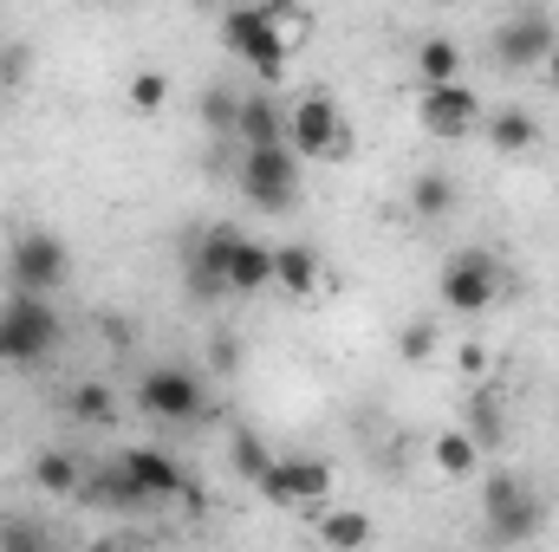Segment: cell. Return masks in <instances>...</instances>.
<instances>
[{"mask_svg":"<svg viewBox=\"0 0 559 552\" xmlns=\"http://www.w3.org/2000/svg\"><path fill=\"white\" fill-rule=\"evenodd\" d=\"M306 33H312V13L306 7H241V13H228L222 20V39H228V52H241L267 85L286 79V59L306 46Z\"/></svg>","mask_w":559,"mask_h":552,"instance_id":"1","label":"cell"},{"mask_svg":"<svg viewBox=\"0 0 559 552\" xmlns=\"http://www.w3.org/2000/svg\"><path fill=\"white\" fill-rule=\"evenodd\" d=\"M66 338V319L52 312V299H26L7 292L0 299V364L7 371H39Z\"/></svg>","mask_w":559,"mask_h":552,"instance_id":"2","label":"cell"},{"mask_svg":"<svg viewBox=\"0 0 559 552\" xmlns=\"http://www.w3.org/2000/svg\"><path fill=\"white\" fill-rule=\"evenodd\" d=\"M286 149L299 163H345L352 156V131L332 92H299L286 105Z\"/></svg>","mask_w":559,"mask_h":552,"instance_id":"3","label":"cell"},{"mask_svg":"<svg viewBox=\"0 0 559 552\" xmlns=\"http://www.w3.org/2000/svg\"><path fill=\"white\" fill-rule=\"evenodd\" d=\"M481 540L488 547H521V540H534L540 533V520H547V507H540V494L521 481V475H508V468H495L488 481H481Z\"/></svg>","mask_w":559,"mask_h":552,"instance_id":"4","label":"cell"},{"mask_svg":"<svg viewBox=\"0 0 559 552\" xmlns=\"http://www.w3.org/2000/svg\"><path fill=\"white\" fill-rule=\"evenodd\" d=\"M7 279H13V292H26V299H52V292L72 279L66 241H59L52 228H20L13 248H7Z\"/></svg>","mask_w":559,"mask_h":552,"instance_id":"5","label":"cell"},{"mask_svg":"<svg viewBox=\"0 0 559 552\" xmlns=\"http://www.w3.org/2000/svg\"><path fill=\"white\" fill-rule=\"evenodd\" d=\"M138 410L150 422H202L209 416V391H202V377L189 371V364H156V371H143L138 384Z\"/></svg>","mask_w":559,"mask_h":552,"instance_id":"6","label":"cell"},{"mask_svg":"<svg viewBox=\"0 0 559 552\" xmlns=\"http://www.w3.org/2000/svg\"><path fill=\"white\" fill-rule=\"evenodd\" d=\"M436 292H442V305L449 312H462V319H481L501 292H508V279H501V267L488 261V254H455L449 267H442V279H436Z\"/></svg>","mask_w":559,"mask_h":552,"instance_id":"7","label":"cell"},{"mask_svg":"<svg viewBox=\"0 0 559 552\" xmlns=\"http://www.w3.org/2000/svg\"><path fill=\"white\" fill-rule=\"evenodd\" d=\"M241 195L254 208H293L299 202V156L293 149H241V169H235Z\"/></svg>","mask_w":559,"mask_h":552,"instance_id":"8","label":"cell"},{"mask_svg":"<svg viewBox=\"0 0 559 552\" xmlns=\"http://www.w3.org/2000/svg\"><path fill=\"white\" fill-rule=\"evenodd\" d=\"M261 494L274 507H325L332 501V461H319V455H274V468L261 475Z\"/></svg>","mask_w":559,"mask_h":552,"instance_id":"9","label":"cell"},{"mask_svg":"<svg viewBox=\"0 0 559 552\" xmlns=\"http://www.w3.org/2000/svg\"><path fill=\"white\" fill-rule=\"evenodd\" d=\"M559 46V26L540 13V7H527V13H508L501 26H495V59L508 65V72H527V65H547V52Z\"/></svg>","mask_w":559,"mask_h":552,"instance_id":"10","label":"cell"},{"mask_svg":"<svg viewBox=\"0 0 559 552\" xmlns=\"http://www.w3.org/2000/svg\"><path fill=\"white\" fill-rule=\"evenodd\" d=\"M417 124L429 137H468V131L488 124V105H481L468 85H436V92L417 98Z\"/></svg>","mask_w":559,"mask_h":552,"instance_id":"11","label":"cell"},{"mask_svg":"<svg viewBox=\"0 0 559 552\" xmlns=\"http://www.w3.org/2000/svg\"><path fill=\"white\" fill-rule=\"evenodd\" d=\"M118 468L143 488V501H189V475H182V468H176V455H163V448L131 442V448L118 455Z\"/></svg>","mask_w":559,"mask_h":552,"instance_id":"12","label":"cell"},{"mask_svg":"<svg viewBox=\"0 0 559 552\" xmlns=\"http://www.w3.org/2000/svg\"><path fill=\"white\" fill-rule=\"evenodd\" d=\"M261 286H274V248L241 228L228 248V267H222V292H261Z\"/></svg>","mask_w":559,"mask_h":552,"instance_id":"13","label":"cell"},{"mask_svg":"<svg viewBox=\"0 0 559 552\" xmlns=\"http://www.w3.org/2000/svg\"><path fill=\"white\" fill-rule=\"evenodd\" d=\"M235 143H241V149H286V111H280L274 92H254V98H241Z\"/></svg>","mask_w":559,"mask_h":552,"instance_id":"14","label":"cell"},{"mask_svg":"<svg viewBox=\"0 0 559 552\" xmlns=\"http://www.w3.org/2000/svg\"><path fill=\"white\" fill-rule=\"evenodd\" d=\"M33 488L52 494V501H79L85 494V461L72 448H39L33 455Z\"/></svg>","mask_w":559,"mask_h":552,"instance_id":"15","label":"cell"},{"mask_svg":"<svg viewBox=\"0 0 559 552\" xmlns=\"http://www.w3.org/2000/svg\"><path fill=\"white\" fill-rule=\"evenodd\" d=\"M312 533H319L325 552H365V540H371V514H365V507H319Z\"/></svg>","mask_w":559,"mask_h":552,"instance_id":"16","label":"cell"},{"mask_svg":"<svg viewBox=\"0 0 559 552\" xmlns=\"http://www.w3.org/2000/svg\"><path fill=\"white\" fill-rule=\"evenodd\" d=\"M429 461H436L442 481H475V475H481V448H475L468 429H442V435L429 442Z\"/></svg>","mask_w":559,"mask_h":552,"instance_id":"17","label":"cell"},{"mask_svg":"<svg viewBox=\"0 0 559 552\" xmlns=\"http://www.w3.org/2000/svg\"><path fill=\"white\" fill-rule=\"evenodd\" d=\"M274 286L280 292H293V299H312V292H319V254H312L306 241L274 248Z\"/></svg>","mask_w":559,"mask_h":552,"instance_id":"18","label":"cell"},{"mask_svg":"<svg viewBox=\"0 0 559 552\" xmlns=\"http://www.w3.org/2000/svg\"><path fill=\"white\" fill-rule=\"evenodd\" d=\"M66 416L85 422V429H105V422H118V391L98 384V377H79V384L66 391Z\"/></svg>","mask_w":559,"mask_h":552,"instance_id":"19","label":"cell"},{"mask_svg":"<svg viewBox=\"0 0 559 552\" xmlns=\"http://www.w3.org/2000/svg\"><path fill=\"white\" fill-rule=\"evenodd\" d=\"M481 131H488V143H495L501 156H527V149L540 143V124H534L527 111H514V105H501V111H488V124H481Z\"/></svg>","mask_w":559,"mask_h":552,"instance_id":"20","label":"cell"},{"mask_svg":"<svg viewBox=\"0 0 559 552\" xmlns=\"http://www.w3.org/2000/svg\"><path fill=\"white\" fill-rule=\"evenodd\" d=\"M417 79H423V92H436V85H462V46L455 39H423L417 46Z\"/></svg>","mask_w":559,"mask_h":552,"instance_id":"21","label":"cell"},{"mask_svg":"<svg viewBox=\"0 0 559 552\" xmlns=\"http://www.w3.org/2000/svg\"><path fill=\"white\" fill-rule=\"evenodd\" d=\"M449 208H455V176L423 169L417 182H411V215H417V221H442Z\"/></svg>","mask_w":559,"mask_h":552,"instance_id":"22","label":"cell"},{"mask_svg":"<svg viewBox=\"0 0 559 552\" xmlns=\"http://www.w3.org/2000/svg\"><path fill=\"white\" fill-rule=\"evenodd\" d=\"M85 501H98V507H150L143 501V488L111 461V468H98V475H85Z\"/></svg>","mask_w":559,"mask_h":552,"instance_id":"23","label":"cell"},{"mask_svg":"<svg viewBox=\"0 0 559 552\" xmlns=\"http://www.w3.org/2000/svg\"><path fill=\"white\" fill-rule=\"evenodd\" d=\"M228 468H235L241 481H254V488H261V475L274 468V448H267L254 429H235V435H228Z\"/></svg>","mask_w":559,"mask_h":552,"instance_id":"24","label":"cell"},{"mask_svg":"<svg viewBox=\"0 0 559 552\" xmlns=\"http://www.w3.org/2000/svg\"><path fill=\"white\" fill-rule=\"evenodd\" d=\"M0 552H59L33 514H0Z\"/></svg>","mask_w":559,"mask_h":552,"instance_id":"25","label":"cell"},{"mask_svg":"<svg viewBox=\"0 0 559 552\" xmlns=\"http://www.w3.org/2000/svg\"><path fill=\"white\" fill-rule=\"evenodd\" d=\"M235 118H241V98H235L228 85H209V92H202V124H209L215 137H235Z\"/></svg>","mask_w":559,"mask_h":552,"instance_id":"26","label":"cell"},{"mask_svg":"<svg viewBox=\"0 0 559 552\" xmlns=\"http://www.w3.org/2000/svg\"><path fill=\"white\" fill-rule=\"evenodd\" d=\"M124 105H131L138 118H156V111L169 105V79H163V72H138V79L124 85Z\"/></svg>","mask_w":559,"mask_h":552,"instance_id":"27","label":"cell"},{"mask_svg":"<svg viewBox=\"0 0 559 552\" xmlns=\"http://www.w3.org/2000/svg\"><path fill=\"white\" fill-rule=\"evenodd\" d=\"M462 429H468V435H475V448L488 455V448L501 442V404H495V397H475V404H468V422H462Z\"/></svg>","mask_w":559,"mask_h":552,"instance_id":"28","label":"cell"},{"mask_svg":"<svg viewBox=\"0 0 559 552\" xmlns=\"http://www.w3.org/2000/svg\"><path fill=\"white\" fill-rule=\"evenodd\" d=\"M397 351H404V364H429V358H436V319H417V325H404Z\"/></svg>","mask_w":559,"mask_h":552,"instance_id":"29","label":"cell"},{"mask_svg":"<svg viewBox=\"0 0 559 552\" xmlns=\"http://www.w3.org/2000/svg\"><path fill=\"white\" fill-rule=\"evenodd\" d=\"M209 358H215V371H241V338H215Z\"/></svg>","mask_w":559,"mask_h":552,"instance_id":"30","label":"cell"},{"mask_svg":"<svg viewBox=\"0 0 559 552\" xmlns=\"http://www.w3.org/2000/svg\"><path fill=\"white\" fill-rule=\"evenodd\" d=\"M455 358H462V371H468V377H488V351H481V345H462Z\"/></svg>","mask_w":559,"mask_h":552,"instance_id":"31","label":"cell"},{"mask_svg":"<svg viewBox=\"0 0 559 552\" xmlns=\"http://www.w3.org/2000/svg\"><path fill=\"white\" fill-rule=\"evenodd\" d=\"M85 552H138V547H131V540H92Z\"/></svg>","mask_w":559,"mask_h":552,"instance_id":"32","label":"cell"},{"mask_svg":"<svg viewBox=\"0 0 559 552\" xmlns=\"http://www.w3.org/2000/svg\"><path fill=\"white\" fill-rule=\"evenodd\" d=\"M547 79H554V85H559V46H554V52H547Z\"/></svg>","mask_w":559,"mask_h":552,"instance_id":"33","label":"cell"}]
</instances>
